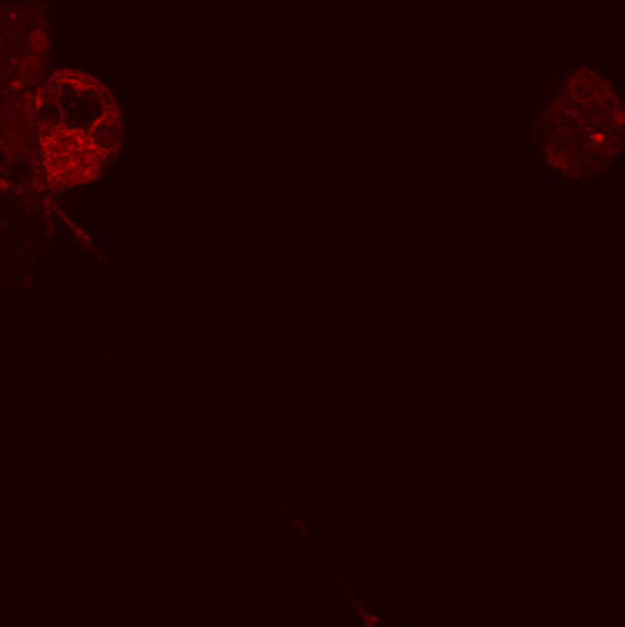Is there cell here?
Instances as JSON below:
<instances>
[{
	"instance_id": "cell-1",
	"label": "cell",
	"mask_w": 625,
	"mask_h": 627,
	"mask_svg": "<svg viewBox=\"0 0 625 627\" xmlns=\"http://www.w3.org/2000/svg\"><path fill=\"white\" fill-rule=\"evenodd\" d=\"M116 105L101 83L74 70L56 72L36 98V133L44 165L74 181L101 161L116 137Z\"/></svg>"
}]
</instances>
